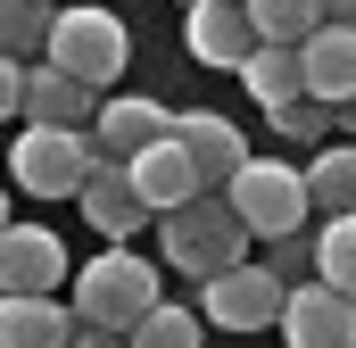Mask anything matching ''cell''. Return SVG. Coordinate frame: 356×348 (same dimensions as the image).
Returning <instances> with one entry per match:
<instances>
[{
    "label": "cell",
    "instance_id": "13",
    "mask_svg": "<svg viewBox=\"0 0 356 348\" xmlns=\"http://www.w3.org/2000/svg\"><path fill=\"white\" fill-rule=\"evenodd\" d=\"M182 42H191V58H199V67H241V58L257 50V33H249L241 0H191Z\"/></svg>",
    "mask_w": 356,
    "mask_h": 348
},
{
    "label": "cell",
    "instance_id": "1",
    "mask_svg": "<svg viewBox=\"0 0 356 348\" xmlns=\"http://www.w3.org/2000/svg\"><path fill=\"white\" fill-rule=\"evenodd\" d=\"M133 58V33L116 8H91V0H58L50 8V33H42V67L75 75L83 91H108Z\"/></svg>",
    "mask_w": 356,
    "mask_h": 348
},
{
    "label": "cell",
    "instance_id": "12",
    "mask_svg": "<svg viewBox=\"0 0 356 348\" xmlns=\"http://www.w3.org/2000/svg\"><path fill=\"white\" fill-rule=\"evenodd\" d=\"M75 207H83V224L108 241V249H124L141 224H149V207L133 199V182H124V166H108V158H91L83 191H75Z\"/></svg>",
    "mask_w": 356,
    "mask_h": 348
},
{
    "label": "cell",
    "instance_id": "20",
    "mask_svg": "<svg viewBox=\"0 0 356 348\" xmlns=\"http://www.w3.org/2000/svg\"><path fill=\"white\" fill-rule=\"evenodd\" d=\"M241 17H249V33L273 42V50H298L323 17H315V0H241Z\"/></svg>",
    "mask_w": 356,
    "mask_h": 348
},
{
    "label": "cell",
    "instance_id": "17",
    "mask_svg": "<svg viewBox=\"0 0 356 348\" xmlns=\"http://www.w3.org/2000/svg\"><path fill=\"white\" fill-rule=\"evenodd\" d=\"M298 191H307V216H356V150L348 141H323L315 166H298Z\"/></svg>",
    "mask_w": 356,
    "mask_h": 348
},
{
    "label": "cell",
    "instance_id": "24",
    "mask_svg": "<svg viewBox=\"0 0 356 348\" xmlns=\"http://www.w3.org/2000/svg\"><path fill=\"white\" fill-rule=\"evenodd\" d=\"M266 274H273V282H298V274H307V232H282V241H266Z\"/></svg>",
    "mask_w": 356,
    "mask_h": 348
},
{
    "label": "cell",
    "instance_id": "16",
    "mask_svg": "<svg viewBox=\"0 0 356 348\" xmlns=\"http://www.w3.org/2000/svg\"><path fill=\"white\" fill-rule=\"evenodd\" d=\"M75 340V315L58 299H17L0 290V348H67Z\"/></svg>",
    "mask_w": 356,
    "mask_h": 348
},
{
    "label": "cell",
    "instance_id": "22",
    "mask_svg": "<svg viewBox=\"0 0 356 348\" xmlns=\"http://www.w3.org/2000/svg\"><path fill=\"white\" fill-rule=\"evenodd\" d=\"M42 33H50V8L42 0H0V58H42Z\"/></svg>",
    "mask_w": 356,
    "mask_h": 348
},
{
    "label": "cell",
    "instance_id": "28",
    "mask_svg": "<svg viewBox=\"0 0 356 348\" xmlns=\"http://www.w3.org/2000/svg\"><path fill=\"white\" fill-rule=\"evenodd\" d=\"M0 224H8V191H0Z\"/></svg>",
    "mask_w": 356,
    "mask_h": 348
},
{
    "label": "cell",
    "instance_id": "26",
    "mask_svg": "<svg viewBox=\"0 0 356 348\" xmlns=\"http://www.w3.org/2000/svg\"><path fill=\"white\" fill-rule=\"evenodd\" d=\"M315 17H323V25H348V17H356V0H315Z\"/></svg>",
    "mask_w": 356,
    "mask_h": 348
},
{
    "label": "cell",
    "instance_id": "6",
    "mask_svg": "<svg viewBox=\"0 0 356 348\" xmlns=\"http://www.w3.org/2000/svg\"><path fill=\"white\" fill-rule=\"evenodd\" d=\"M282 290H290V282H273L266 265H224V274H207V282H199V307H191V315H199V324H216V332H266L273 315H282Z\"/></svg>",
    "mask_w": 356,
    "mask_h": 348
},
{
    "label": "cell",
    "instance_id": "11",
    "mask_svg": "<svg viewBox=\"0 0 356 348\" xmlns=\"http://www.w3.org/2000/svg\"><path fill=\"white\" fill-rule=\"evenodd\" d=\"M175 150L191 158L199 191H224V182H232V166L249 158L241 125H232V116H216V108H191V116H175Z\"/></svg>",
    "mask_w": 356,
    "mask_h": 348
},
{
    "label": "cell",
    "instance_id": "23",
    "mask_svg": "<svg viewBox=\"0 0 356 348\" xmlns=\"http://www.w3.org/2000/svg\"><path fill=\"white\" fill-rule=\"evenodd\" d=\"M273 125H282L290 141H323V133H332V108H323V100H282Z\"/></svg>",
    "mask_w": 356,
    "mask_h": 348
},
{
    "label": "cell",
    "instance_id": "4",
    "mask_svg": "<svg viewBox=\"0 0 356 348\" xmlns=\"http://www.w3.org/2000/svg\"><path fill=\"white\" fill-rule=\"evenodd\" d=\"M224 207H232V224L249 232V241H282V232H298L307 224V191H298V166H282V158H241L232 182L216 191Z\"/></svg>",
    "mask_w": 356,
    "mask_h": 348
},
{
    "label": "cell",
    "instance_id": "15",
    "mask_svg": "<svg viewBox=\"0 0 356 348\" xmlns=\"http://www.w3.org/2000/svg\"><path fill=\"white\" fill-rule=\"evenodd\" d=\"M124 182H133V199H141L149 216H166V207H182V199H199V174H191V158L175 150V133L149 141L141 158H124Z\"/></svg>",
    "mask_w": 356,
    "mask_h": 348
},
{
    "label": "cell",
    "instance_id": "7",
    "mask_svg": "<svg viewBox=\"0 0 356 348\" xmlns=\"http://www.w3.org/2000/svg\"><path fill=\"white\" fill-rule=\"evenodd\" d=\"M166 133H175V108H158L149 91H99V108H91V125H83L91 158H108V166L141 158V150L166 141Z\"/></svg>",
    "mask_w": 356,
    "mask_h": 348
},
{
    "label": "cell",
    "instance_id": "21",
    "mask_svg": "<svg viewBox=\"0 0 356 348\" xmlns=\"http://www.w3.org/2000/svg\"><path fill=\"white\" fill-rule=\"evenodd\" d=\"M124 348H199V315H191V307H175V299H158L149 315H133Z\"/></svg>",
    "mask_w": 356,
    "mask_h": 348
},
{
    "label": "cell",
    "instance_id": "25",
    "mask_svg": "<svg viewBox=\"0 0 356 348\" xmlns=\"http://www.w3.org/2000/svg\"><path fill=\"white\" fill-rule=\"evenodd\" d=\"M17 84H25V67H17V58H0V125L17 116Z\"/></svg>",
    "mask_w": 356,
    "mask_h": 348
},
{
    "label": "cell",
    "instance_id": "9",
    "mask_svg": "<svg viewBox=\"0 0 356 348\" xmlns=\"http://www.w3.org/2000/svg\"><path fill=\"white\" fill-rule=\"evenodd\" d=\"M273 332L290 348H356V299L348 290H323V282H290Z\"/></svg>",
    "mask_w": 356,
    "mask_h": 348
},
{
    "label": "cell",
    "instance_id": "19",
    "mask_svg": "<svg viewBox=\"0 0 356 348\" xmlns=\"http://www.w3.org/2000/svg\"><path fill=\"white\" fill-rule=\"evenodd\" d=\"M307 265L323 290H356V216H323V232L307 241Z\"/></svg>",
    "mask_w": 356,
    "mask_h": 348
},
{
    "label": "cell",
    "instance_id": "29",
    "mask_svg": "<svg viewBox=\"0 0 356 348\" xmlns=\"http://www.w3.org/2000/svg\"><path fill=\"white\" fill-rule=\"evenodd\" d=\"M182 8H191V0H182Z\"/></svg>",
    "mask_w": 356,
    "mask_h": 348
},
{
    "label": "cell",
    "instance_id": "27",
    "mask_svg": "<svg viewBox=\"0 0 356 348\" xmlns=\"http://www.w3.org/2000/svg\"><path fill=\"white\" fill-rule=\"evenodd\" d=\"M67 348H124V340H116V332H83V324H75V340H67Z\"/></svg>",
    "mask_w": 356,
    "mask_h": 348
},
{
    "label": "cell",
    "instance_id": "5",
    "mask_svg": "<svg viewBox=\"0 0 356 348\" xmlns=\"http://www.w3.org/2000/svg\"><path fill=\"white\" fill-rule=\"evenodd\" d=\"M8 174H17V191H33V199H75L83 174H91V141L83 133H58V125H25L17 150H8Z\"/></svg>",
    "mask_w": 356,
    "mask_h": 348
},
{
    "label": "cell",
    "instance_id": "10",
    "mask_svg": "<svg viewBox=\"0 0 356 348\" xmlns=\"http://www.w3.org/2000/svg\"><path fill=\"white\" fill-rule=\"evenodd\" d=\"M290 58H298V91L307 100H323L332 116H348V100H356V25H315Z\"/></svg>",
    "mask_w": 356,
    "mask_h": 348
},
{
    "label": "cell",
    "instance_id": "3",
    "mask_svg": "<svg viewBox=\"0 0 356 348\" xmlns=\"http://www.w3.org/2000/svg\"><path fill=\"white\" fill-rule=\"evenodd\" d=\"M158 241H166V265H175V274H199V282L249 258V232L232 224V207H224L216 191H199V199L166 207V216H158Z\"/></svg>",
    "mask_w": 356,
    "mask_h": 348
},
{
    "label": "cell",
    "instance_id": "2",
    "mask_svg": "<svg viewBox=\"0 0 356 348\" xmlns=\"http://www.w3.org/2000/svg\"><path fill=\"white\" fill-rule=\"evenodd\" d=\"M158 307V265L133 249H99L91 265H75V324L83 332H133V315Z\"/></svg>",
    "mask_w": 356,
    "mask_h": 348
},
{
    "label": "cell",
    "instance_id": "8",
    "mask_svg": "<svg viewBox=\"0 0 356 348\" xmlns=\"http://www.w3.org/2000/svg\"><path fill=\"white\" fill-rule=\"evenodd\" d=\"M75 265H67V241L50 232V224H0V290H17V299H58V282H67Z\"/></svg>",
    "mask_w": 356,
    "mask_h": 348
},
{
    "label": "cell",
    "instance_id": "14",
    "mask_svg": "<svg viewBox=\"0 0 356 348\" xmlns=\"http://www.w3.org/2000/svg\"><path fill=\"white\" fill-rule=\"evenodd\" d=\"M91 108H99V91H83L75 75H58V67H25V84H17V116L25 125H58V133H83Z\"/></svg>",
    "mask_w": 356,
    "mask_h": 348
},
{
    "label": "cell",
    "instance_id": "18",
    "mask_svg": "<svg viewBox=\"0 0 356 348\" xmlns=\"http://www.w3.org/2000/svg\"><path fill=\"white\" fill-rule=\"evenodd\" d=\"M232 75H241V91H249L266 116L282 108V100H307V91H298V58H290V50H273V42H257V50H249Z\"/></svg>",
    "mask_w": 356,
    "mask_h": 348
}]
</instances>
